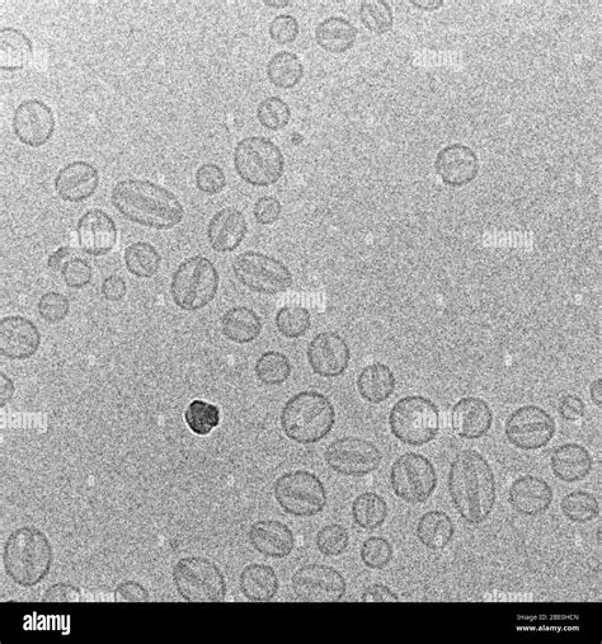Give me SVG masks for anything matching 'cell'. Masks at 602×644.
I'll use <instances>...</instances> for the list:
<instances>
[{"mask_svg":"<svg viewBox=\"0 0 602 644\" xmlns=\"http://www.w3.org/2000/svg\"><path fill=\"white\" fill-rule=\"evenodd\" d=\"M448 488L455 510L468 525L486 523L495 510V470L477 450L467 449L456 454L449 469Z\"/></svg>","mask_w":602,"mask_h":644,"instance_id":"cell-1","label":"cell"},{"mask_svg":"<svg viewBox=\"0 0 602 644\" xmlns=\"http://www.w3.org/2000/svg\"><path fill=\"white\" fill-rule=\"evenodd\" d=\"M115 209L129 222L158 230L177 227L185 218L180 199L168 188L148 180H122L111 191Z\"/></svg>","mask_w":602,"mask_h":644,"instance_id":"cell-2","label":"cell"},{"mask_svg":"<svg viewBox=\"0 0 602 644\" xmlns=\"http://www.w3.org/2000/svg\"><path fill=\"white\" fill-rule=\"evenodd\" d=\"M3 563L14 584L32 589L45 580L53 567V544L36 526H22L9 534L4 544Z\"/></svg>","mask_w":602,"mask_h":644,"instance_id":"cell-3","label":"cell"},{"mask_svg":"<svg viewBox=\"0 0 602 644\" xmlns=\"http://www.w3.org/2000/svg\"><path fill=\"white\" fill-rule=\"evenodd\" d=\"M280 423L284 434L295 443L317 444L326 439L335 427V406L324 394L304 390L282 407Z\"/></svg>","mask_w":602,"mask_h":644,"instance_id":"cell-4","label":"cell"},{"mask_svg":"<svg viewBox=\"0 0 602 644\" xmlns=\"http://www.w3.org/2000/svg\"><path fill=\"white\" fill-rule=\"evenodd\" d=\"M220 275L209 258L194 256L174 271L171 295L174 304L187 312L208 307L218 294Z\"/></svg>","mask_w":602,"mask_h":644,"instance_id":"cell-5","label":"cell"},{"mask_svg":"<svg viewBox=\"0 0 602 644\" xmlns=\"http://www.w3.org/2000/svg\"><path fill=\"white\" fill-rule=\"evenodd\" d=\"M233 162L238 176L252 186L275 185L284 175V154L266 136H248L239 141L234 148Z\"/></svg>","mask_w":602,"mask_h":644,"instance_id":"cell-6","label":"cell"},{"mask_svg":"<svg viewBox=\"0 0 602 644\" xmlns=\"http://www.w3.org/2000/svg\"><path fill=\"white\" fill-rule=\"evenodd\" d=\"M389 426L394 437L404 445L425 446L439 434V408L423 396L404 397L390 411Z\"/></svg>","mask_w":602,"mask_h":644,"instance_id":"cell-7","label":"cell"},{"mask_svg":"<svg viewBox=\"0 0 602 644\" xmlns=\"http://www.w3.org/2000/svg\"><path fill=\"white\" fill-rule=\"evenodd\" d=\"M172 576L178 595L188 603H220L227 598L223 572L208 558H181L174 566Z\"/></svg>","mask_w":602,"mask_h":644,"instance_id":"cell-8","label":"cell"},{"mask_svg":"<svg viewBox=\"0 0 602 644\" xmlns=\"http://www.w3.org/2000/svg\"><path fill=\"white\" fill-rule=\"evenodd\" d=\"M274 496L286 514L301 519L321 514L328 501L323 482L309 470L282 474L274 484Z\"/></svg>","mask_w":602,"mask_h":644,"instance_id":"cell-9","label":"cell"},{"mask_svg":"<svg viewBox=\"0 0 602 644\" xmlns=\"http://www.w3.org/2000/svg\"><path fill=\"white\" fill-rule=\"evenodd\" d=\"M233 272L242 285L255 293L276 295L293 285L289 267L261 252L247 251L235 257Z\"/></svg>","mask_w":602,"mask_h":644,"instance_id":"cell-10","label":"cell"},{"mask_svg":"<svg viewBox=\"0 0 602 644\" xmlns=\"http://www.w3.org/2000/svg\"><path fill=\"white\" fill-rule=\"evenodd\" d=\"M437 482L434 464L422 454H403L390 468V486L394 495L407 504H423L430 500Z\"/></svg>","mask_w":602,"mask_h":644,"instance_id":"cell-11","label":"cell"},{"mask_svg":"<svg viewBox=\"0 0 602 644\" xmlns=\"http://www.w3.org/2000/svg\"><path fill=\"white\" fill-rule=\"evenodd\" d=\"M329 468L345 477H365L383 462L378 446L361 437L346 436L333 441L324 451Z\"/></svg>","mask_w":602,"mask_h":644,"instance_id":"cell-12","label":"cell"},{"mask_svg":"<svg viewBox=\"0 0 602 644\" xmlns=\"http://www.w3.org/2000/svg\"><path fill=\"white\" fill-rule=\"evenodd\" d=\"M556 432V420L544 408L535 404L517 408L505 423V435L509 443L525 451L544 448L554 439Z\"/></svg>","mask_w":602,"mask_h":644,"instance_id":"cell-13","label":"cell"},{"mask_svg":"<svg viewBox=\"0 0 602 644\" xmlns=\"http://www.w3.org/2000/svg\"><path fill=\"white\" fill-rule=\"evenodd\" d=\"M291 589L300 601L337 603L347 594V582L340 571L326 564H307L291 577Z\"/></svg>","mask_w":602,"mask_h":644,"instance_id":"cell-14","label":"cell"},{"mask_svg":"<svg viewBox=\"0 0 602 644\" xmlns=\"http://www.w3.org/2000/svg\"><path fill=\"white\" fill-rule=\"evenodd\" d=\"M12 126L22 144L31 148L44 147L55 134L53 108L37 98L22 101L13 112Z\"/></svg>","mask_w":602,"mask_h":644,"instance_id":"cell-15","label":"cell"},{"mask_svg":"<svg viewBox=\"0 0 602 644\" xmlns=\"http://www.w3.org/2000/svg\"><path fill=\"white\" fill-rule=\"evenodd\" d=\"M308 361L314 374L327 379L337 378L350 366V346L336 332L319 333L309 343Z\"/></svg>","mask_w":602,"mask_h":644,"instance_id":"cell-16","label":"cell"},{"mask_svg":"<svg viewBox=\"0 0 602 644\" xmlns=\"http://www.w3.org/2000/svg\"><path fill=\"white\" fill-rule=\"evenodd\" d=\"M77 234L79 247L93 257L108 255L116 247L119 238L115 220L101 209L88 210L81 216Z\"/></svg>","mask_w":602,"mask_h":644,"instance_id":"cell-17","label":"cell"},{"mask_svg":"<svg viewBox=\"0 0 602 644\" xmlns=\"http://www.w3.org/2000/svg\"><path fill=\"white\" fill-rule=\"evenodd\" d=\"M435 171L441 181L450 187H464L479 175V158L468 145L454 143L442 148L436 155Z\"/></svg>","mask_w":602,"mask_h":644,"instance_id":"cell-18","label":"cell"},{"mask_svg":"<svg viewBox=\"0 0 602 644\" xmlns=\"http://www.w3.org/2000/svg\"><path fill=\"white\" fill-rule=\"evenodd\" d=\"M41 333L36 324L21 316H9L0 321V354L9 360L22 361L37 354Z\"/></svg>","mask_w":602,"mask_h":644,"instance_id":"cell-19","label":"cell"},{"mask_svg":"<svg viewBox=\"0 0 602 644\" xmlns=\"http://www.w3.org/2000/svg\"><path fill=\"white\" fill-rule=\"evenodd\" d=\"M554 500L553 488L545 479L522 476L515 479L509 491V502L517 514L536 517L545 514Z\"/></svg>","mask_w":602,"mask_h":644,"instance_id":"cell-20","label":"cell"},{"mask_svg":"<svg viewBox=\"0 0 602 644\" xmlns=\"http://www.w3.org/2000/svg\"><path fill=\"white\" fill-rule=\"evenodd\" d=\"M100 172L92 163L74 161L60 169L55 177V191L61 200L82 202L96 194Z\"/></svg>","mask_w":602,"mask_h":644,"instance_id":"cell-21","label":"cell"},{"mask_svg":"<svg viewBox=\"0 0 602 644\" xmlns=\"http://www.w3.org/2000/svg\"><path fill=\"white\" fill-rule=\"evenodd\" d=\"M249 543L262 556L274 559L289 557L295 548L293 530L279 520H260L248 531Z\"/></svg>","mask_w":602,"mask_h":644,"instance_id":"cell-22","label":"cell"},{"mask_svg":"<svg viewBox=\"0 0 602 644\" xmlns=\"http://www.w3.org/2000/svg\"><path fill=\"white\" fill-rule=\"evenodd\" d=\"M453 429L460 437L478 440L492 429L493 411L491 406L479 397H465L455 404L451 412Z\"/></svg>","mask_w":602,"mask_h":644,"instance_id":"cell-23","label":"cell"},{"mask_svg":"<svg viewBox=\"0 0 602 644\" xmlns=\"http://www.w3.org/2000/svg\"><path fill=\"white\" fill-rule=\"evenodd\" d=\"M248 232L246 216L241 210L227 206L215 213L208 225V238L216 252H233L241 246Z\"/></svg>","mask_w":602,"mask_h":644,"instance_id":"cell-24","label":"cell"},{"mask_svg":"<svg viewBox=\"0 0 602 644\" xmlns=\"http://www.w3.org/2000/svg\"><path fill=\"white\" fill-rule=\"evenodd\" d=\"M550 468L559 481L577 483L590 476L594 468V459L585 446L575 443L563 444L553 450Z\"/></svg>","mask_w":602,"mask_h":644,"instance_id":"cell-25","label":"cell"},{"mask_svg":"<svg viewBox=\"0 0 602 644\" xmlns=\"http://www.w3.org/2000/svg\"><path fill=\"white\" fill-rule=\"evenodd\" d=\"M239 589L252 603H268L279 594L280 580L268 564L252 563L243 568L239 576Z\"/></svg>","mask_w":602,"mask_h":644,"instance_id":"cell-26","label":"cell"},{"mask_svg":"<svg viewBox=\"0 0 602 644\" xmlns=\"http://www.w3.org/2000/svg\"><path fill=\"white\" fill-rule=\"evenodd\" d=\"M34 59V44L25 32L14 27L0 28V68L20 72Z\"/></svg>","mask_w":602,"mask_h":644,"instance_id":"cell-27","label":"cell"},{"mask_svg":"<svg viewBox=\"0 0 602 644\" xmlns=\"http://www.w3.org/2000/svg\"><path fill=\"white\" fill-rule=\"evenodd\" d=\"M397 380L393 370L383 363H373L365 366L357 378V389L364 401L370 404H380L393 396Z\"/></svg>","mask_w":602,"mask_h":644,"instance_id":"cell-28","label":"cell"},{"mask_svg":"<svg viewBox=\"0 0 602 644\" xmlns=\"http://www.w3.org/2000/svg\"><path fill=\"white\" fill-rule=\"evenodd\" d=\"M356 26L340 16L328 17L315 28V40L323 50L343 54L354 47L357 40Z\"/></svg>","mask_w":602,"mask_h":644,"instance_id":"cell-29","label":"cell"},{"mask_svg":"<svg viewBox=\"0 0 602 644\" xmlns=\"http://www.w3.org/2000/svg\"><path fill=\"white\" fill-rule=\"evenodd\" d=\"M416 535L423 547L430 551H442L453 542L455 524L446 512L429 511L418 520Z\"/></svg>","mask_w":602,"mask_h":644,"instance_id":"cell-30","label":"cell"},{"mask_svg":"<svg viewBox=\"0 0 602 644\" xmlns=\"http://www.w3.org/2000/svg\"><path fill=\"white\" fill-rule=\"evenodd\" d=\"M221 332L229 341L246 345L261 336L262 321L255 310L234 307L221 317Z\"/></svg>","mask_w":602,"mask_h":644,"instance_id":"cell-31","label":"cell"},{"mask_svg":"<svg viewBox=\"0 0 602 644\" xmlns=\"http://www.w3.org/2000/svg\"><path fill=\"white\" fill-rule=\"evenodd\" d=\"M389 514L387 501L376 492H364L352 502L351 515L362 530H375L383 526Z\"/></svg>","mask_w":602,"mask_h":644,"instance_id":"cell-32","label":"cell"},{"mask_svg":"<svg viewBox=\"0 0 602 644\" xmlns=\"http://www.w3.org/2000/svg\"><path fill=\"white\" fill-rule=\"evenodd\" d=\"M267 77L272 86L280 89H291L304 77V65L298 55L291 51L276 53L267 63Z\"/></svg>","mask_w":602,"mask_h":644,"instance_id":"cell-33","label":"cell"},{"mask_svg":"<svg viewBox=\"0 0 602 644\" xmlns=\"http://www.w3.org/2000/svg\"><path fill=\"white\" fill-rule=\"evenodd\" d=\"M124 260L131 275L150 279L161 269L162 257L153 244L140 241L126 247Z\"/></svg>","mask_w":602,"mask_h":644,"instance_id":"cell-34","label":"cell"},{"mask_svg":"<svg viewBox=\"0 0 602 644\" xmlns=\"http://www.w3.org/2000/svg\"><path fill=\"white\" fill-rule=\"evenodd\" d=\"M257 379L268 387H279L290 378L293 366L289 357L279 351H267L258 357L256 363Z\"/></svg>","mask_w":602,"mask_h":644,"instance_id":"cell-35","label":"cell"},{"mask_svg":"<svg viewBox=\"0 0 602 644\" xmlns=\"http://www.w3.org/2000/svg\"><path fill=\"white\" fill-rule=\"evenodd\" d=\"M561 510L566 519L572 523L587 524L599 517L600 505L592 493L573 491L563 497Z\"/></svg>","mask_w":602,"mask_h":644,"instance_id":"cell-36","label":"cell"},{"mask_svg":"<svg viewBox=\"0 0 602 644\" xmlns=\"http://www.w3.org/2000/svg\"><path fill=\"white\" fill-rule=\"evenodd\" d=\"M276 327L290 340L303 337L312 327V314L300 305H286L277 312Z\"/></svg>","mask_w":602,"mask_h":644,"instance_id":"cell-37","label":"cell"},{"mask_svg":"<svg viewBox=\"0 0 602 644\" xmlns=\"http://www.w3.org/2000/svg\"><path fill=\"white\" fill-rule=\"evenodd\" d=\"M360 18L362 25L376 35L387 34L394 25L393 8L385 0H365L362 2Z\"/></svg>","mask_w":602,"mask_h":644,"instance_id":"cell-38","label":"cell"},{"mask_svg":"<svg viewBox=\"0 0 602 644\" xmlns=\"http://www.w3.org/2000/svg\"><path fill=\"white\" fill-rule=\"evenodd\" d=\"M220 408L204 401L191 402L185 412V420L194 434L199 436L209 435L220 425Z\"/></svg>","mask_w":602,"mask_h":644,"instance_id":"cell-39","label":"cell"},{"mask_svg":"<svg viewBox=\"0 0 602 644\" xmlns=\"http://www.w3.org/2000/svg\"><path fill=\"white\" fill-rule=\"evenodd\" d=\"M257 119L263 128L272 131L282 130L291 120L289 103L277 96L268 97L258 105Z\"/></svg>","mask_w":602,"mask_h":644,"instance_id":"cell-40","label":"cell"},{"mask_svg":"<svg viewBox=\"0 0 602 644\" xmlns=\"http://www.w3.org/2000/svg\"><path fill=\"white\" fill-rule=\"evenodd\" d=\"M360 557L361 562L370 570L382 571L393 561V545L388 539L370 537L361 544Z\"/></svg>","mask_w":602,"mask_h":644,"instance_id":"cell-41","label":"cell"},{"mask_svg":"<svg viewBox=\"0 0 602 644\" xmlns=\"http://www.w3.org/2000/svg\"><path fill=\"white\" fill-rule=\"evenodd\" d=\"M318 551L326 557H340L350 545V534L345 526L329 524L323 526L315 537Z\"/></svg>","mask_w":602,"mask_h":644,"instance_id":"cell-42","label":"cell"},{"mask_svg":"<svg viewBox=\"0 0 602 644\" xmlns=\"http://www.w3.org/2000/svg\"><path fill=\"white\" fill-rule=\"evenodd\" d=\"M37 310H39L40 317L45 322L58 324L68 317L70 310L69 299L61 293L49 291V293L41 296L39 303H37Z\"/></svg>","mask_w":602,"mask_h":644,"instance_id":"cell-43","label":"cell"},{"mask_svg":"<svg viewBox=\"0 0 602 644\" xmlns=\"http://www.w3.org/2000/svg\"><path fill=\"white\" fill-rule=\"evenodd\" d=\"M196 187L206 195H218L227 186V176L223 168L215 163H204L197 168Z\"/></svg>","mask_w":602,"mask_h":644,"instance_id":"cell-44","label":"cell"},{"mask_svg":"<svg viewBox=\"0 0 602 644\" xmlns=\"http://www.w3.org/2000/svg\"><path fill=\"white\" fill-rule=\"evenodd\" d=\"M61 276L68 288H86L92 281V266L83 258H70L61 269Z\"/></svg>","mask_w":602,"mask_h":644,"instance_id":"cell-45","label":"cell"},{"mask_svg":"<svg viewBox=\"0 0 602 644\" xmlns=\"http://www.w3.org/2000/svg\"><path fill=\"white\" fill-rule=\"evenodd\" d=\"M271 39L279 45H288L298 39L300 26L298 20L290 14H280L271 21L268 27Z\"/></svg>","mask_w":602,"mask_h":644,"instance_id":"cell-46","label":"cell"},{"mask_svg":"<svg viewBox=\"0 0 602 644\" xmlns=\"http://www.w3.org/2000/svg\"><path fill=\"white\" fill-rule=\"evenodd\" d=\"M83 591L68 582H58L51 585L42 596L44 603H81L84 601Z\"/></svg>","mask_w":602,"mask_h":644,"instance_id":"cell-47","label":"cell"},{"mask_svg":"<svg viewBox=\"0 0 602 644\" xmlns=\"http://www.w3.org/2000/svg\"><path fill=\"white\" fill-rule=\"evenodd\" d=\"M114 601L116 603H147L150 601V592L140 582L126 580L117 585L114 591Z\"/></svg>","mask_w":602,"mask_h":644,"instance_id":"cell-48","label":"cell"},{"mask_svg":"<svg viewBox=\"0 0 602 644\" xmlns=\"http://www.w3.org/2000/svg\"><path fill=\"white\" fill-rule=\"evenodd\" d=\"M281 213V202L275 196L261 197L253 208V215H255L257 223L262 225L275 224L280 219Z\"/></svg>","mask_w":602,"mask_h":644,"instance_id":"cell-49","label":"cell"},{"mask_svg":"<svg viewBox=\"0 0 602 644\" xmlns=\"http://www.w3.org/2000/svg\"><path fill=\"white\" fill-rule=\"evenodd\" d=\"M558 412L563 420L577 422L585 416L586 404L576 394H567L559 402Z\"/></svg>","mask_w":602,"mask_h":644,"instance_id":"cell-50","label":"cell"},{"mask_svg":"<svg viewBox=\"0 0 602 644\" xmlns=\"http://www.w3.org/2000/svg\"><path fill=\"white\" fill-rule=\"evenodd\" d=\"M101 291L108 302H120L128 294V285L121 276L110 275L102 281Z\"/></svg>","mask_w":602,"mask_h":644,"instance_id":"cell-51","label":"cell"},{"mask_svg":"<svg viewBox=\"0 0 602 644\" xmlns=\"http://www.w3.org/2000/svg\"><path fill=\"white\" fill-rule=\"evenodd\" d=\"M399 600L394 591L382 584L370 585L361 594V601L365 603H397Z\"/></svg>","mask_w":602,"mask_h":644,"instance_id":"cell-52","label":"cell"},{"mask_svg":"<svg viewBox=\"0 0 602 644\" xmlns=\"http://www.w3.org/2000/svg\"><path fill=\"white\" fill-rule=\"evenodd\" d=\"M74 253V249L70 247H61L56 249V251L51 253L49 258H47V266H49V269L51 270L63 269L61 266H64L65 263H67L68 258L72 257Z\"/></svg>","mask_w":602,"mask_h":644,"instance_id":"cell-53","label":"cell"},{"mask_svg":"<svg viewBox=\"0 0 602 644\" xmlns=\"http://www.w3.org/2000/svg\"><path fill=\"white\" fill-rule=\"evenodd\" d=\"M14 392H16V387H14L12 379L2 371L0 373V406H6L13 398Z\"/></svg>","mask_w":602,"mask_h":644,"instance_id":"cell-54","label":"cell"},{"mask_svg":"<svg viewBox=\"0 0 602 644\" xmlns=\"http://www.w3.org/2000/svg\"><path fill=\"white\" fill-rule=\"evenodd\" d=\"M411 4L418 9H422V11L431 12L444 7L445 3L442 0H413Z\"/></svg>","mask_w":602,"mask_h":644,"instance_id":"cell-55","label":"cell"},{"mask_svg":"<svg viewBox=\"0 0 602 644\" xmlns=\"http://www.w3.org/2000/svg\"><path fill=\"white\" fill-rule=\"evenodd\" d=\"M590 396L592 402L596 404L597 407H601V398H602V380L601 378L596 379L590 387Z\"/></svg>","mask_w":602,"mask_h":644,"instance_id":"cell-56","label":"cell"},{"mask_svg":"<svg viewBox=\"0 0 602 644\" xmlns=\"http://www.w3.org/2000/svg\"><path fill=\"white\" fill-rule=\"evenodd\" d=\"M265 4L268 7L279 9V8L288 7L290 2H288V0H286V2H274V0H271V2H268V0H267V2H265Z\"/></svg>","mask_w":602,"mask_h":644,"instance_id":"cell-57","label":"cell"}]
</instances>
